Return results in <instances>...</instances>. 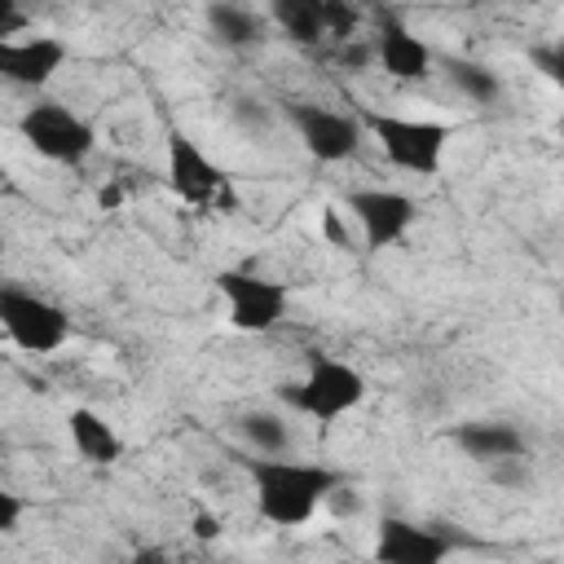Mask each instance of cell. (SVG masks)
Returning a JSON list of instances; mask_svg holds the SVG:
<instances>
[{
    "mask_svg": "<svg viewBox=\"0 0 564 564\" xmlns=\"http://www.w3.org/2000/svg\"><path fill=\"white\" fill-rule=\"evenodd\" d=\"M137 564H167V555L154 546V551H141V555H137Z\"/></svg>",
    "mask_w": 564,
    "mask_h": 564,
    "instance_id": "obj_26",
    "label": "cell"
},
{
    "mask_svg": "<svg viewBox=\"0 0 564 564\" xmlns=\"http://www.w3.org/2000/svg\"><path fill=\"white\" fill-rule=\"evenodd\" d=\"M454 542L427 524L383 516L375 529V564H445Z\"/></svg>",
    "mask_w": 564,
    "mask_h": 564,
    "instance_id": "obj_9",
    "label": "cell"
},
{
    "mask_svg": "<svg viewBox=\"0 0 564 564\" xmlns=\"http://www.w3.org/2000/svg\"><path fill=\"white\" fill-rule=\"evenodd\" d=\"M529 57L542 66V75H546V79H555V84H560V75H564V48H560V44H551V48H529Z\"/></svg>",
    "mask_w": 564,
    "mask_h": 564,
    "instance_id": "obj_23",
    "label": "cell"
},
{
    "mask_svg": "<svg viewBox=\"0 0 564 564\" xmlns=\"http://www.w3.org/2000/svg\"><path fill=\"white\" fill-rule=\"evenodd\" d=\"M216 291L225 295L229 326H234V330H247V335L273 330V326L282 322V313H286V286L273 282V278L247 273V269H225V273H216Z\"/></svg>",
    "mask_w": 564,
    "mask_h": 564,
    "instance_id": "obj_6",
    "label": "cell"
},
{
    "mask_svg": "<svg viewBox=\"0 0 564 564\" xmlns=\"http://www.w3.org/2000/svg\"><path fill=\"white\" fill-rule=\"evenodd\" d=\"M370 48H375V66L388 70V75L401 79V84L423 79V75L432 70V48H427L414 31H405L397 18H383L379 35H370Z\"/></svg>",
    "mask_w": 564,
    "mask_h": 564,
    "instance_id": "obj_12",
    "label": "cell"
},
{
    "mask_svg": "<svg viewBox=\"0 0 564 564\" xmlns=\"http://www.w3.org/2000/svg\"><path fill=\"white\" fill-rule=\"evenodd\" d=\"M22 516H26V502H22L18 494L0 489V533H13V529L22 524Z\"/></svg>",
    "mask_w": 564,
    "mask_h": 564,
    "instance_id": "obj_22",
    "label": "cell"
},
{
    "mask_svg": "<svg viewBox=\"0 0 564 564\" xmlns=\"http://www.w3.org/2000/svg\"><path fill=\"white\" fill-rule=\"evenodd\" d=\"M26 26V13L13 4V0H0V40H9L13 31H22Z\"/></svg>",
    "mask_w": 564,
    "mask_h": 564,
    "instance_id": "obj_24",
    "label": "cell"
},
{
    "mask_svg": "<svg viewBox=\"0 0 564 564\" xmlns=\"http://www.w3.org/2000/svg\"><path fill=\"white\" fill-rule=\"evenodd\" d=\"M339 66L344 70H366V66H375V48H370V40H344L339 44Z\"/></svg>",
    "mask_w": 564,
    "mask_h": 564,
    "instance_id": "obj_20",
    "label": "cell"
},
{
    "mask_svg": "<svg viewBox=\"0 0 564 564\" xmlns=\"http://www.w3.org/2000/svg\"><path fill=\"white\" fill-rule=\"evenodd\" d=\"M66 66V44L57 35L0 40V79L13 88H44Z\"/></svg>",
    "mask_w": 564,
    "mask_h": 564,
    "instance_id": "obj_11",
    "label": "cell"
},
{
    "mask_svg": "<svg viewBox=\"0 0 564 564\" xmlns=\"http://www.w3.org/2000/svg\"><path fill=\"white\" fill-rule=\"evenodd\" d=\"M238 436L251 449H260L264 458H286L291 454V427L273 410H247V414H238Z\"/></svg>",
    "mask_w": 564,
    "mask_h": 564,
    "instance_id": "obj_16",
    "label": "cell"
},
{
    "mask_svg": "<svg viewBox=\"0 0 564 564\" xmlns=\"http://www.w3.org/2000/svg\"><path fill=\"white\" fill-rule=\"evenodd\" d=\"M286 119L295 128V137L304 141V150L317 159V163H344L357 154L361 145V119L357 115H344V110H326L317 101H291L286 106Z\"/></svg>",
    "mask_w": 564,
    "mask_h": 564,
    "instance_id": "obj_8",
    "label": "cell"
},
{
    "mask_svg": "<svg viewBox=\"0 0 564 564\" xmlns=\"http://www.w3.org/2000/svg\"><path fill=\"white\" fill-rule=\"evenodd\" d=\"M348 212L366 234V247H392L414 225V198L401 189H357L348 194Z\"/></svg>",
    "mask_w": 564,
    "mask_h": 564,
    "instance_id": "obj_10",
    "label": "cell"
},
{
    "mask_svg": "<svg viewBox=\"0 0 564 564\" xmlns=\"http://www.w3.org/2000/svg\"><path fill=\"white\" fill-rule=\"evenodd\" d=\"M0 181H4V167H0Z\"/></svg>",
    "mask_w": 564,
    "mask_h": 564,
    "instance_id": "obj_28",
    "label": "cell"
},
{
    "mask_svg": "<svg viewBox=\"0 0 564 564\" xmlns=\"http://www.w3.org/2000/svg\"><path fill=\"white\" fill-rule=\"evenodd\" d=\"M322 26H326V35L330 40H352V26H357V9H348V4H335V0H322Z\"/></svg>",
    "mask_w": 564,
    "mask_h": 564,
    "instance_id": "obj_19",
    "label": "cell"
},
{
    "mask_svg": "<svg viewBox=\"0 0 564 564\" xmlns=\"http://www.w3.org/2000/svg\"><path fill=\"white\" fill-rule=\"evenodd\" d=\"M66 432H70V445H75V454L84 458V463H93V467H110V463H119L123 458V441H119V432L97 414V410H70L66 414Z\"/></svg>",
    "mask_w": 564,
    "mask_h": 564,
    "instance_id": "obj_14",
    "label": "cell"
},
{
    "mask_svg": "<svg viewBox=\"0 0 564 564\" xmlns=\"http://www.w3.org/2000/svg\"><path fill=\"white\" fill-rule=\"evenodd\" d=\"M454 445L476 463H507V458H524L529 449L524 432L507 419H467L454 427Z\"/></svg>",
    "mask_w": 564,
    "mask_h": 564,
    "instance_id": "obj_13",
    "label": "cell"
},
{
    "mask_svg": "<svg viewBox=\"0 0 564 564\" xmlns=\"http://www.w3.org/2000/svg\"><path fill=\"white\" fill-rule=\"evenodd\" d=\"M0 326L22 352H35V357L57 352L70 339V317L53 300L22 286H0Z\"/></svg>",
    "mask_w": 564,
    "mask_h": 564,
    "instance_id": "obj_5",
    "label": "cell"
},
{
    "mask_svg": "<svg viewBox=\"0 0 564 564\" xmlns=\"http://www.w3.org/2000/svg\"><path fill=\"white\" fill-rule=\"evenodd\" d=\"M361 128L375 132L388 163H397L401 172H414V176H432L449 145V128L436 119H405V115L370 110V115H361Z\"/></svg>",
    "mask_w": 564,
    "mask_h": 564,
    "instance_id": "obj_2",
    "label": "cell"
},
{
    "mask_svg": "<svg viewBox=\"0 0 564 564\" xmlns=\"http://www.w3.org/2000/svg\"><path fill=\"white\" fill-rule=\"evenodd\" d=\"M0 251H4V238H0Z\"/></svg>",
    "mask_w": 564,
    "mask_h": 564,
    "instance_id": "obj_29",
    "label": "cell"
},
{
    "mask_svg": "<svg viewBox=\"0 0 564 564\" xmlns=\"http://www.w3.org/2000/svg\"><path fill=\"white\" fill-rule=\"evenodd\" d=\"M242 463L256 489L260 520L278 529L308 524L317 507H326V498L344 485V476L322 463H300V458H242Z\"/></svg>",
    "mask_w": 564,
    "mask_h": 564,
    "instance_id": "obj_1",
    "label": "cell"
},
{
    "mask_svg": "<svg viewBox=\"0 0 564 564\" xmlns=\"http://www.w3.org/2000/svg\"><path fill=\"white\" fill-rule=\"evenodd\" d=\"M18 132L22 141L44 154L48 163H84L97 150V132L88 119H79L70 106L62 101H35L18 115Z\"/></svg>",
    "mask_w": 564,
    "mask_h": 564,
    "instance_id": "obj_4",
    "label": "cell"
},
{
    "mask_svg": "<svg viewBox=\"0 0 564 564\" xmlns=\"http://www.w3.org/2000/svg\"><path fill=\"white\" fill-rule=\"evenodd\" d=\"M273 18H278V26H282L291 40H300V44L326 40L322 0H282V4H273Z\"/></svg>",
    "mask_w": 564,
    "mask_h": 564,
    "instance_id": "obj_17",
    "label": "cell"
},
{
    "mask_svg": "<svg viewBox=\"0 0 564 564\" xmlns=\"http://www.w3.org/2000/svg\"><path fill=\"white\" fill-rule=\"evenodd\" d=\"M207 31L220 48H256L264 40V18L247 4H212L207 9Z\"/></svg>",
    "mask_w": 564,
    "mask_h": 564,
    "instance_id": "obj_15",
    "label": "cell"
},
{
    "mask_svg": "<svg viewBox=\"0 0 564 564\" xmlns=\"http://www.w3.org/2000/svg\"><path fill=\"white\" fill-rule=\"evenodd\" d=\"M97 198H101V207H115V203H119V189H115V185H110V189H101V194H97Z\"/></svg>",
    "mask_w": 564,
    "mask_h": 564,
    "instance_id": "obj_27",
    "label": "cell"
},
{
    "mask_svg": "<svg viewBox=\"0 0 564 564\" xmlns=\"http://www.w3.org/2000/svg\"><path fill=\"white\" fill-rule=\"evenodd\" d=\"M234 119H238L242 128H256V132L269 128V110H264V101H256V97H238V101H234Z\"/></svg>",
    "mask_w": 564,
    "mask_h": 564,
    "instance_id": "obj_21",
    "label": "cell"
},
{
    "mask_svg": "<svg viewBox=\"0 0 564 564\" xmlns=\"http://www.w3.org/2000/svg\"><path fill=\"white\" fill-rule=\"evenodd\" d=\"M445 70H449V84H454L463 97L480 101V106H489V101H498V97H502V79H498L489 66L471 62V57H454Z\"/></svg>",
    "mask_w": 564,
    "mask_h": 564,
    "instance_id": "obj_18",
    "label": "cell"
},
{
    "mask_svg": "<svg viewBox=\"0 0 564 564\" xmlns=\"http://www.w3.org/2000/svg\"><path fill=\"white\" fill-rule=\"evenodd\" d=\"M366 392L370 388H366V375L357 366H348L339 357H313L308 361V375L295 388H286V401L300 414L317 419V423H335L348 410H357L366 401Z\"/></svg>",
    "mask_w": 564,
    "mask_h": 564,
    "instance_id": "obj_3",
    "label": "cell"
},
{
    "mask_svg": "<svg viewBox=\"0 0 564 564\" xmlns=\"http://www.w3.org/2000/svg\"><path fill=\"white\" fill-rule=\"evenodd\" d=\"M194 533H198V538H216V533H220V520L203 511V516H194Z\"/></svg>",
    "mask_w": 564,
    "mask_h": 564,
    "instance_id": "obj_25",
    "label": "cell"
},
{
    "mask_svg": "<svg viewBox=\"0 0 564 564\" xmlns=\"http://www.w3.org/2000/svg\"><path fill=\"white\" fill-rule=\"evenodd\" d=\"M167 185L176 189V198H185L194 207H229L234 203L225 167L216 159H207L189 132H167Z\"/></svg>",
    "mask_w": 564,
    "mask_h": 564,
    "instance_id": "obj_7",
    "label": "cell"
}]
</instances>
